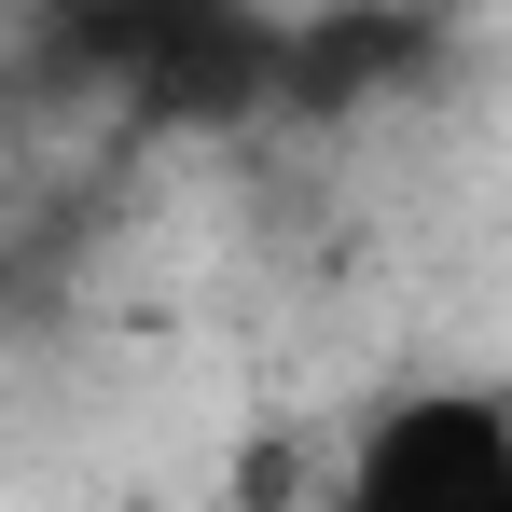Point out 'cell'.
Wrapping results in <instances>:
<instances>
[{
	"label": "cell",
	"mask_w": 512,
	"mask_h": 512,
	"mask_svg": "<svg viewBox=\"0 0 512 512\" xmlns=\"http://www.w3.org/2000/svg\"><path fill=\"white\" fill-rule=\"evenodd\" d=\"M56 84H97L139 125H250L291 97V14L263 0H42Z\"/></svg>",
	"instance_id": "obj_1"
},
{
	"label": "cell",
	"mask_w": 512,
	"mask_h": 512,
	"mask_svg": "<svg viewBox=\"0 0 512 512\" xmlns=\"http://www.w3.org/2000/svg\"><path fill=\"white\" fill-rule=\"evenodd\" d=\"M319 512H512V388L416 374L333 443Z\"/></svg>",
	"instance_id": "obj_2"
}]
</instances>
